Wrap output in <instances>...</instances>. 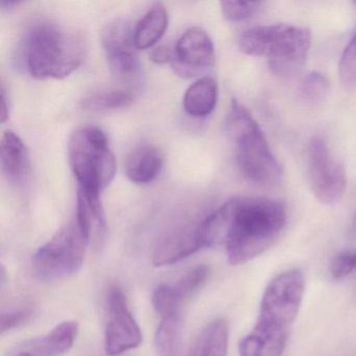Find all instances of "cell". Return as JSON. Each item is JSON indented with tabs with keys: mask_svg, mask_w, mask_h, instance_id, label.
Wrapping results in <instances>:
<instances>
[{
	"mask_svg": "<svg viewBox=\"0 0 356 356\" xmlns=\"http://www.w3.org/2000/svg\"><path fill=\"white\" fill-rule=\"evenodd\" d=\"M79 332L76 321L57 325L49 334L30 343L28 352L35 356H59L72 349Z\"/></svg>",
	"mask_w": 356,
	"mask_h": 356,
	"instance_id": "cell-16",
	"label": "cell"
},
{
	"mask_svg": "<svg viewBox=\"0 0 356 356\" xmlns=\"http://www.w3.org/2000/svg\"><path fill=\"white\" fill-rule=\"evenodd\" d=\"M172 53L174 51H172L170 47L161 45L152 51V53L149 54V59L157 64L168 63V62L170 63L172 59Z\"/></svg>",
	"mask_w": 356,
	"mask_h": 356,
	"instance_id": "cell-28",
	"label": "cell"
},
{
	"mask_svg": "<svg viewBox=\"0 0 356 356\" xmlns=\"http://www.w3.org/2000/svg\"><path fill=\"white\" fill-rule=\"evenodd\" d=\"M339 78L346 86L356 85V33L343 49L339 65Z\"/></svg>",
	"mask_w": 356,
	"mask_h": 356,
	"instance_id": "cell-25",
	"label": "cell"
},
{
	"mask_svg": "<svg viewBox=\"0 0 356 356\" xmlns=\"http://www.w3.org/2000/svg\"><path fill=\"white\" fill-rule=\"evenodd\" d=\"M5 86L1 87V122H5L9 118V106L7 105L8 97Z\"/></svg>",
	"mask_w": 356,
	"mask_h": 356,
	"instance_id": "cell-29",
	"label": "cell"
},
{
	"mask_svg": "<svg viewBox=\"0 0 356 356\" xmlns=\"http://www.w3.org/2000/svg\"><path fill=\"white\" fill-rule=\"evenodd\" d=\"M307 174L312 193L321 203L332 205L345 195V168L333 157L326 141L321 137H314L308 145Z\"/></svg>",
	"mask_w": 356,
	"mask_h": 356,
	"instance_id": "cell-8",
	"label": "cell"
},
{
	"mask_svg": "<svg viewBox=\"0 0 356 356\" xmlns=\"http://www.w3.org/2000/svg\"><path fill=\"white\" fill-rule=\"evenodd\" d=\"M304 289L305 280L301 270H289L275 277L262 296L259 316L252 334L286 347L289 329L301 307Z\"/></svg>",
	"mask_w": 356,
	"mask_h": 356,
	"instance_id": "cell-5",
	"label": "cell"
},
{
	"mask_svg": "<svg viewBox=\"0 0 356 356\" xmlns=\"http://www.w3.org/2000/svg\"><path fill=\"white\" fill-rule=\"evenodd\" d=\"M33 316V310L29 308L6 312L1 316V333L17 328L26 324Z\"/></svg>",
	"mask_w": 356,
	"mask_h": 356,
	"instance_id": "cell-27",
	"label": "cell"
},
{
	"mask_svg": "<svg viewBox=\"0 0 356 356\" xmlns=\"http://www.w3.org/2000/svg\"><path fill=\"white\" fill-rule=\"evenodd\" d=\"M0 159L8 182L14 185L26 182L31 172L30 155L22 139L13 131H6L1 137Z\"/></svg>",
	"mask_w": 356,
	"mask_h": 356,
	"instance_id": "cell-14",
	"label": "cell"
},
{
	"mask_svg": "<svg viewBox=\"0 0 356 356\" xmlns=\"http://www.w3.org/2000/svg\"><path fill=\"white\" fill-rule=\"evenodd\" d=\"M168 28V13L161 3L152 7L135 28L137 49H149L157 44Z\"/></svg>",
	"mask_w": 356,
	"mask_h": 356,
	"instance_id": "cell-18",
	"label": "cell"
},
{
	"mask_svg": "<svg viewBox=\"0 0 356 356\" xmlns=\"http://www.w3.org/2000/svg\"><path fill=\"white\" fill-rule=\"evenodd\" d=\"M225 126L234 145L237 164L243 176L258 186L278 185L282 176L280 164L259 124L237 99L231 102Z\"/></svg>",
	"mask_w": 356,
	"mask_h": 356,
	"instance_id": "cell-3",
	"label": "cell"
},
{
	"mask_svg": "<svg viewBox=\"0 0 356 356\" xmlns=\"http://www.w3.org/2000/svg\"><path fill=\"white\" fill-rule=\"evenodd\" d=\"M87 245L88 241L76 220L65 225L33 256L34 276L41 281L72 276L82 268Z\"/></svg>",
	"mask_w": 356,
	"mask_h": 356,
	"instance_id": "cell-7",
	"label": "cell"
},
{
	"mask_svg": "<svg viewBox=\"0 0 356 356\" xmlns=\"http://www.w3.org/2000/svg\"><path fill=\"white\" fill-rule=\"evenodd\" d=\"M134 102V95L124 89H109L85 97L82 108L87 111H109L129 107Z\"/></svg>",
	"mask_w": 356,
	"mask_h": 356,
	"instance_id": "cell-21",
	"label": "cell"
},
{
	"mask_svg": "<svg viewBox=\"0 0 356 356\" xmlns=\"http://www.w3.org/2000/svg\"><path fill=\"white\" fill-rule=\"evenodd\" d=\"M356 270V250H348L335 256L330 266L331 276L339 280Z\"/></svg>",
	"mask_w": 356,
	"mask_h": 356,
	"instance_id": "cell-26",
	"label": "cell"
},
{
	"mask_svg": "<svg viewBox=\"0 0 356 356\" xmlns=\"http://www.w3.org/2000/svg\"><path fill=\"white\" fill-rule=\"evenodd\" d=\"M108 323L105 349L108 355H120L135 349L143 341L140 327L137 324L120 287H111L107 297Z\"/></svg>",
	"mask_w": 356,
	"mask_h": 356,
	"instance_id": "cell-9",
	"label": "cell"
},
{
	"mask_svg": "<svg viewBox=\"0 0 356 356\" xmlns=\"http://www.w3.org/2000/svg\"><path fill=\"white\" fill-rule=\"evenodd\" d=\"M349 235L352 237L356 235V213L354 216L353 220H352L351 225H350Z\"/></svg>",
	"mask_w": 356,
	"mask_h": 356,
	"instance_id": "cell-30",
	"label": "cell"
},
{
	"mask_svg": "<svg viewBox=\"0 0 356 356\" xmlns=\"http://www.w3.org/2000/svg\"><path fill=\"white\" fill-rule=\"evenodd\" d=\"M228 343V322L220 318L202 330L188 356H227Z\"/></svg>",
	"mask_w": 356,
	"mask_h": 356,
	"instance_id": "cell-19",
	"label": "cell"
},
{
	"mask_svg": "<svg viewBox=\"0 0 356 356\" xmlns=\"http://www.w3.org/2000/svg\"><path fill=\"white\" fill-rule=\"evenodd\" d=\"M182 339V318L180 314L161 318L156 331L155 346L159 356H177Z\"/></svg>",
	"mask_w": 356,
	"mask_h": 356,
	"instance_id": "cell-20",
	"label": "cell"
},
{
	"mask_svg": "<svg viewBox=\"0 0 356 356\" xmlns=\"http://www.w3.org/2000/svg\"><path fill=\"white\" fill-rule=\"evenodd\" d=\"M208 274H209V268L207 266H199L187 273L176 284L172 286L170 285L172 299L179 307H181L185 300L191 298V296L197 291L200 286H202L207 279Z\"/></svg>",
	"mask_w": 356,
	"mask_h": 356,
	"instance_id": "cell-22",
	"label": "cell"
},
{
	"mask_svg": "<svg viewBox=\"0 0 356 356\" xmlns=\"http://www.w3.org/2000/svg\"><path fill=\"white\" fill-rule=\"evenodd\" d=\"M68 158L78 191L101 197L116 170L115 157L105 133L93 126L74 131L68 143Z\"/></svg>",
	"mask_w": 356,
	"mask_h": 356,
	"instance_id": "cell-6",
	"label": "cell"
},
{
	"mask_svg": "<svg viewBox=\"0 0 356 356\" xmlns=\"http://www.w3.org/2000/svg\"><path fill=\"white\" fill-rule=\"evenodd\" d=\"M262 3L258 1H222L220 9L222 15L229 22H243L255 15Z\"/></svg>",
	"mask_w": 356,
	"mask_h": 356,
	"instance_id": "cell-24",
	"label": "cell"
},
{
	"mask_svg": "<svg viewBox=\"0 0 356 356\" xmlns=\"http://www.w3.org/2000/svg\"><path fill=\"white\" fill-rule=\"evenodd\" d=\"M203 220L182 225L164 237L154 252V266H164L177 264L203 249Z\"/></svg>",
	"mask_w": 356,
	"mask_h": 356,
	"instance_id": "cell-12",
	"label": "cell"
},
{
	"mask_svg": "<svg viewBox=\"0 0 356 356\" xmlns=\"http://www.w3.org/2000/svg\"><path fill=\"white\" fill-rule=\"evenodd\" d=\"M229 222L224 243L233 266L251 261L270 249L287 220L284 202L268 197L229 200Z\"/></svg>",
	"mask_w": 356,
	"mask_h": 356,
	"instance_id": "cell-1",
	"label": "cell"
},
{
	"mask_svg": "<svg viewBox=\"0 0 356 356\" xmlns=\"http://www.w3.org/2000/svg\"><path fill=\"white\" fill-rule=\"evenodd\" d=\"M309 30L289 24L258 26L243 33L239 49L245 55L266 58L277 76L291 78L303 67L309 51Z\"/></svg>",
	"mask_w": 356,
	"mask_h": 356,
	"instance_id": "cell-4",
	"label": "cell"
},
{
	"mask_svg": "<svg viewBox=\"0 0 356 356\" xmlns=\"http://www.w3.org/2000/svg\"><path fill=\"white\" fill-rule=\"evenodd\" d=\"M76 222L86 237L88 245L99 248L107 234V218L101 197L78 191Z\"/></svg>",
	"mask_w": 356,
	"mask_h": 356,
	"instance_id": "cell-13",
	"label": "cell"
},
{
	"mask_svg": "<svg viewBox=\"0 0 356 356\" xmlns=\"http://www.w3.org/2000/svg\"><path fill=\"white\" fill-rule=\"evenodd\" d=\"M16 356H35L34 354L31 353V352L24 351L22 353L17 354Z\"/></svg>",
	"mask_w": 356,
	"mask_h": 356,
	"instance_id": "cell-31",
	"label": "cell"
},
{
	"mask_svg": "<svg viewBox=\"0 0 356 356\" xmlns=\"http://www.w3.org/2000/svg\"><path fill=\"white\" fill-rule=\"evenodd\" d=\"M218 95L216 81L210 76H204L187 89L183 99V107L188 115L206 118L216 109Z\"/></svg>",
	"mask_w": 356,
	"mask_h": 356,
	"instance_id": "cell-17",
	"label": "cell"
},
{
	"mask_svg": "<svg viewBox=\"0 0 356 356\" xmlns=\"http://www.w3.org/2000/svg\"><path fill=\"white\" fill-rule=\"evenodd\" d=\"M135 29L128 20H113L102 32V45L110 70L118 78H129L138 70Z\"/></svg>",
	"mask_w": 356,
	"mask_h": 356,
	"instance_id": "cell-10",
	"label": "cell"
},
{
	"mask_svg": "<svg viewBox=\"0 0 356 356\" xmlns=\"http://www.w3.org/2000/svg\"><path fill=\"white\" fill-rule=\"evenodd\" d=\"M330 84L326 76L314 72L305 76L300 85L299 93L302 101L309 105H320L328 97Z\"/></svg>",
	"mask_w": 356,
	"mask_h": 356,
	"instance_id": "cell-23",
	"label": "cell"
},
{
	"mask_svg": "<svg viewBox=\"0 0 356 356\" xmlns=\"http://www.w3.org/2000/svg\"><path fill=\"white\" fill-rule=\"evenodd\" d=\"M172 51V68L184 78L197 76L211 67L216 59L213 42L205 31L197 26L188 29Z\"/></svg>",
	"mask_w": 356,
	"mask_h": 356,
	"instance_id": "cell-11",
	"label": "cell"
},
{
	"mask_svg": "<svg viewBox=\"0 0 356 356\" xmlns=\"http://www.w3.org/2000/svg\"><path fill=\"white\" fill-rule=\"evenodd\" d=\"M24 61L36 80H62L76 72L84 60L85 44L76 33L53 22L35 24L26 37Z\"/></svg>",
	"mask_w": 356,
	"mask_h": 356,
	"instance_id": "cell-2",
	"label": "cell"
},
{
	"mask_svg": "<svg viewBox=\"0 0 356 356\" xmlns=\"http://www.w3.org/2000/svg\"><path fill=\"white\" fill-rule=\"evenodd\" d=\"M162 168V155L152 145L135 147L124 162V172L129 180L136 184L153 182Z\"/></svg>",
	"mask_w": 356,
	"mask_h": 356,
	"instance_id": "cell-15",
	"label": "cell"
}]
</instances>
